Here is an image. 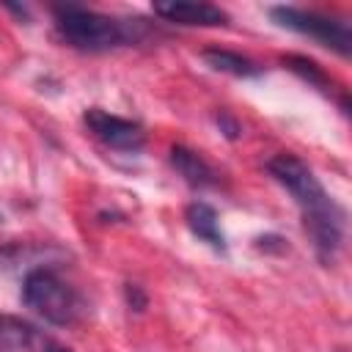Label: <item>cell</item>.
I'll use <instances>...</instances> for the list:
<instances>
[{
  "mask_svg": "<svg viewBox=\"0 0 352 352\" xmlns=\"http://www.w3.org/2000/svg\"><path fill=\"white\" fill-rule=\"evenodd\" d=\"M270 176L286 187L294 204L302 212L305 231L322 261H333L344 239V209L333 201V195L322 187L316 173L292 151H280L267 162Z\"/></svg>",
  "mask_w": 352,
  "mask_h": 352,
  "instance_id": "1",
  "label": "cell"
},
{
  "mask_svg": "<svg viewBox=\"0 0 352 352\" xmlns=\"http://www.w3.org/2000/svg\"><path fill=\"white\" fill-rule=\"evenodd\" d=\"M52 19L58 38L80 52H107L116 47L143 41L148 33L143 19H118L74 3L55 6Z\"/></svg>",
  "mask_w": 352,
  "mask_h": 352,
  "instance_id": "2",
  "label": "cell"
},
{
  "mask_svg": "<svg viewBox=\"0 0 352 352\" xmlns=\"http://www.w3.org/2000/svg\"><path fill=\"white\" fill-rule=\"evenodd\" d=\"M22 302L44 322L66 327L80 319L82 300L77 289L50 267H36L22 280Z\"/></svg>",
  "mask_w": 352,
  "mask_h": 352,
  "instance_id": "3",
  "label": "cell"
},
{
  "mask_svg": "<svg viewBox=\"0 0 352 352\" xmlns=\"http://www.w3.org/2000/svg\"><path fill=\"white\" fill-rule=\"evenodd\" d=\"M270 16L280 28L302 33V36L319 41L322 47L336 50L338 55H349V50H352V30L346 22H341L336 16H324L319 11H305V8H294V6H275V8H270Z\"/></svg>",
  "mask_w": 352,
  "mask_h": 352,
  "instance_id": "4",
  "label": "cell"
},
{
  "mask_svg": "<svg viewBox=\"0 0 352 352\" xmlns=\"http://www.w3.org/2000/svg\"><path fill=\"white\" fill-rule=\"evenodd\" d=\"M88 132L102 140L107 148H116V151H140L143 143H146V129L138 124V121H129V118H121V116H113L102 107H88L85 116H82Z\"/></svg>",
  "mask_w": 352,
  "mask_h": 352,
  "instance_id": "5",
  "label": "cell"
},
{
  "mask_svg": "<svg viewBox=\"0 0 352 352\" xmlns=\"http://www.w3.org/2000/svg\"><path fill=\"white\" fill-rule=\"evenodd\" d=\"M151 11L173 25H198V28H217L228 22V14L220 6L212 3H190V0H168V3H154Z\"/></svg>",
  "mask_w": 352,
  "mask_h": 352,
  "instance_id": "6",
  "label": "cell"
},
{
  "mask_svg": "<svg viewBox=\"0 0 352 352\" xmlns=\"http://www.w3.org/2000/svg\"><path fill=\"white\" fill-rule=\"evenodd\" d=\"M170 165H173V170H176L190 187H195V190L217 187V182H220V173H217L198 151H192V148H187V146H173V148H170Z\"/></svg>",
  "mask_w": 352,
  "mask_h": 352,
  "instance_id": "7",
  "label": "cell"
},
{
  "mask_svg": "<svg viewBox=\"0 0 352 352\" xmlns=\"http://www.w3.org/2000/svg\"><path fill=\"white\" fill-rule=\"evenodd\" d=\"M184 220H187V228L204 239L206 245H212L214 250H226V236L220 231V220H217V212L214 206H209L206 201H192L187 209H184Z\"/></svg>",
  "mask_w": 352,
  "mask_h": 352,
  "instance_id": "8",
  "label": "cell"
},
{
  "mask_svg": "<svg viewBox=\"0 0 352 352\" xmlns=\"http://www.w3.org/2000/svg\"><path fill=\"white\" fill-rule=\"evenodd\" d=\"M38 341V333L30 322L0 314V352H30Z\"/></svg>",
  "mask_w": 352,
  "mask_h": 352,
  "instance_id": "9",
  "label": "cell"
},
{
  "mask_svg": "<svg viewBox=\"0 0 352 352\" xmlns=\"http://www.w3.org/2000/svg\"><path fill=\"white\" fill-rule=\"evenodd\" d=\"M201 58H204L214 72H226V74H234V77H258V74H261V66H258L256 60H250L248 55L234 52V50L209 47V50L201 52Z\"/></svg>",
  "mask_w": 352,
  "mask_h": 352,
  "instance_id": "10",
  "label": "cell"
},
{
  "mask_svg": "<svg viewBox=\"0 0 352 352\" xmlns=\"http://www.w3.org/2000/svg\"><path fill=\"white\" fill-rule=\"evenodd\" d=\"M283 63H286L294 74H300L302 80H308L311 85L322 88L324 94H327V91H333V80L322 72V66H319L316 60H311V58H305V55H286V58H283Z\"/></svg>",
  "mask_w": 352,
  "mask_h": 352,
  "instance_id": "11",
  "label": "cell"
},
{
  "mask_svg": "<svg viewBox=\"0 0 352 352\" xmlns=\"http://www.w3.org/2000/svg\"><path fill=\"white\" fill-rule=\"evenodd\" d=\"M214 121H217L220 132H223L228 140H236V138H239L242 126H239V121H236V118H234L228 110H220V113H214Z\"/></svg>",
  "mask_w": 352,
  "mask_h": 352,
  "instance_id": "12",
  "label": "cell"
},
{
  "mask_svg": "<svg viewBox=\"0 0 352 352\" xmlns=\"http://www.w3.org/2000/svg\"><path fill=\"white\" fill-rule=\"evenodd\" d=\"M126 302H129V308H135V311H143L146 305H148V297H146V292L138 286V283H126Z\"/></svg>",
  "mask_w": 352,
  "mask_h": 352,
  "instance_id": "13",
  "label": "cell"
},
{
  "mask_svg": "<svg viewBox=\"0 0 352 352\" xmlns=\"http://www.w3.org/2000/svg\"><path fill=\"white\" fill-rule=\"evenodd\" d=\"M44 352H72V349H69V346H60V344H52V341H50V344L44 346Z\"/></svg>",
  "mask_w": 352,
  "mask_h": 352,
  "instance_id": "14",
  "label": "cell"
},
{
  "mask_svg": "<svg viewBox=\"0 0 352 352\" xmlns=\"http://www.w3.org/2000/svg\"><path fill=\"white\" fill-rule=\"evenodd\" d=\"M0 226H3V212H0Z\"/></svg>",
  "mask_w": 352,
  "mask_h": 352,
  "instance_id": "15",
  "label": "cell"
}]
</instances>
